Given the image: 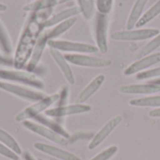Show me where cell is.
<instances>
[{"label":"cell","mask_w":160,"mask_h":160,"mask_svg":"<svg viewBox=\"0 0 160 160\" xmlns=\"http://www.w3.org/2000/svg\"><path fill=\"white\" fill-rule=\"evenodd\" d=\"M158 47H160V33L156 36L152 40H150L147 44H145L142 48H141L134 55V60H139L141 58H143L156 51Z\"/></svg>","instance_id":"cell-22"},{"label":"cell","mask_w":160,"mask_h":160,"mask_svg":"<svg viewBox=\"0 0 160 160\" xmlns=\"http://www.w3.org/2000/svg\"><path fill=\"white\" fill-rule=\"evenodd\" d=\"M79 7L86 19H91L94 12V0H78Z\"/></svg>","instance_id":"cell-27"},{"label":"cell","mask_w":160,"mask_h":160,"mask_svg":"<svg viewBox=\"0 0 160 160\" xmlns=\"http://www.w3.org/2000/svg\"><path fill=\"white\" fill-rule=\"evenodd\" d=\"M148 82L149 83H152V84H155V85H158V86H160V78L156 79V80H153V81H150Z\"/></svg>","instance_id":"cell-33"},{"label":"cell","mask_w":160,"mask_h":160,"mask_svg":"<svg viewBox=\"0 0 160 160\" xmlns=\"http://www.w3.org/2000/svg\"><path fill=\"white\" fill-rule=\"evenodd\" d=\"M59 98H60V95L58 94L46 96L44 98L38 101H36L34 104H32L31 106L27 107L22 112H21L18 115H16L15 120L17 122H24V121H28V119L35 118L41 112L47 110L51 105L55 103Z\"/></svg>","instance_id":"cell-3"},{"label":"cell","mask_w":160,"mask_h":160,"mask_svg":"<svg viewBox=\"0 0 160 160\" xmlns=\"http://www.w3.org/2000/svg\"><path fill=\"white\" fill-rule=\"evenodd\" d=\"M0 89L8 92L19 98H22L23 100L27 101H38L42 98H44L46 96L44 93L38 92V91H33L29 90L27 88H24L22 86L17 85V84H12L9 82H5L0 81Z\"/></svg>","instance_id":"cell-5"},{"label":"cell","mask_w":160,"mask_h":160,"mask_svg":"<svg viewBox=\"0 0 160 160\" xmlns=\"http://www.w3.org/2000/svg\"><path fill=\"white\" fill-rule=\"evenodd\" d=\"M117 151H118V147L113 145V146H111L108 149L104 150L100 154L97 155L95 158H93L90 160H109L117 153Z\"/></svg>","instance_id":"cell-28"},{"label":"cell","mask_w":160,"mask_h":160,"mask_svg":"<svg viewBox=\"0 0 160 160\" xmlns=\"http://www.w3.org/2000/svg\"><path fill=\"white\" fill-rule=\"evenodd\" d=\"M159 18H160V15H159Z\"/></svg>","instance_id":"cell-35"},{"label":"cell","mask_w":160,"mask_h":160,"mask_svg":"<svg viewBox=\"0 0 160 160\" xmlns=\"http://www.w3.org/2000/svg\"><path fill=\"white\" fill-rule=\"evenodd\" d=\"M107 24L108 23H107L106 15L99 14L97 20L96 33H97V41H98V50H100V52L103 53H106L108 52V45H107V39H106Z\"/></svg>","instance_id":"cell-15"},{"label":"cell","mask_w":160,"mask_h":160,"mask_svg":"<svg viewBox=\"0 0 160 160\" xmlns=\"http://www.w3.org/2000/svg\"><path fill=\"white\" fill-rule=\"evenodd\" d=\"M77 22V18L76 17H72L69 18L62 22H60L59 24H57L50 33H47V38H48V41L49 40H53L54 38L60 37L61 35H63L66 31H68L70 27H72L74 25V23Z\"/></svg>","instance_id":"cell-21"},{"label":"cell","mask_w":160,"mask_h":160,"mask_svg":"<svg viewBox=\"0 0 160 160\" xmlns=\"http://www.w3.org/2000/svg\"><path fill=\"white\" fill-rule=\"evenodd\" d=\"M0 155L11 160H19L18 155H16L13 151H11L8 147H7L1 142H0Z\"/></svg>","instance_id":"cell-30"},{"label":"cell","mask_w":160,"mask_h":160,"mask_svg":"<svg viewBox=\"0 0 160 160\" xmlns=\"http://www.w3.org/2000/svg\"><path fill=\"white\" fill-rule=\"evenodd\" d=\"M160 15V0H158L154 6H152L140 19V21L137 22L136 26L137 27H142L151 22L153 19H155L157 16Z\"/></svg>","instance_id":"cell-24"},{"label":"cell","mask_w":160,"mask_h":160,"mask_svg":"<svg viewBox=\"0 0 160 160\" xmlns=\"http://www.w3.org/2000/svg\"><path fill=\"white\" fill-rule=\"evenodd\" d=\"M65 58L68 62L80 66V67H87V68H106L112 65V60L105 58H98L84 54H66Z\"/></svg>","instance_id":"cell-8"},{"label":"cell","mask_w":160,"mask_h":160,"mask_svg":"<svg viewBox=\"0 0 160 160\" xmlns=\"http://www.w3.org/2000/svg\"><path fill=\"white\" fill-rule=\"evenodd\" d=\"M148 0H136L127 22V30H132L136 26L137 22L142 17V12Z\"/></svg>","instance_id":"cell-19"},{"label":"cell","mask_w":160,"mask_h":160,"mask_svg":"<svg viewBox=\"0 0 160 160\" xmlns=\"http://www.w3.org/2000/svg\"><path fill=\"white\" fill-rule=\"evenodd\" d=\"M0 142L7 147H8L11 151H13L16 155H22V149L19 146L16 140L7 131L1 128H0Z\"/></svg>","instance_id":"cell-23"},{"label":"cell","mask_w":160,"mask_h":160,"mask_svg":"<svg viewBox=\"0 0 160 160\" xmlns=\"http://www.w3.org/2000/svg\"><path fill=\"white\" fill-rule=\"evenodd\" d=\"M123 118L121 116H115L113 118H112L110 121H108L104 127L94 136L93 140L91 141V142L89 143V150H93L95 148H97L99 144H101L105 139L113 131V129L122 122Z\"/></svg>","instance_id":"cell-10"},{"label":"cell","mask_w":160,"mask_h":160,"mask_svg":"<svg viewBox=\"0 0 160 160\" xmlns=\"http://www.w3.org/2000/svg\"><path fill=\"white\" fill-rule=\"evenodd\" d=\"M23 158L25 160H37L30 153H28V152H25L23 154Z\"/></svg>","instance_id":"cell-32"},{"label":"cell","mask_w":160,"mask_h":160,"mask_svg":"<svg viewBox=\"0 0 160 160\" xmlns=\"http://www.w3.org/2000/svg\"><path fill=\"white\" fill-rule=\"evenodd\" d=\"M156 77H160V67L156 68L154 69H150V70H146V71L138 73V75L136 76V79L137 80H147V79L156 78Z\"/></svg>","instance_id":"cell-29"},{"label":"cell","mask_w":160,"mask_h":160,"mask_svg":"<svg viewBox=\"0 0 160 160\" xmlns=\"http://www.w3.org/2000/svg\"><path fill=\"white\" fill-rule=\"evenodd\" d=\"M35 149H37L38 151L44 153L46 155H49L51 157L56 158L58 159L61 160H82L80 158H78L77 156L67 152L65 150H62L60 148L49 145V144H45L42 142H36L34 144Z\"/></svg>","instance_id":"cell-12"},{"label":"cell","mask_w":160,"mask_h":160,"mask_svg":"<svg viewBox=\"0 0 160 160\" xmlns=\"http://www.w3.org/2000/svg\"><path fill=\"white\" fill-rule=\"evenodd\" d=\"M7 6L6 5H4V4H2V3H0V11H6L7 10Z\"/></svg>","instance_id":"cell-34"},{"label":"cell","mask_w":160,"mask_h":160,"mask_svg":"<svg viewBox=\"0 0 160 160\" xmlns=\"http://www.w3.org/2000/svg\"><path fill=\"white\" fill-rule=\"evenodd\" d=\"M129 105L134 107H158L160 108V96L136 98L129 101Z\"/></svg>","instance_id":"cell-25"},{"label":"cell","mask_w":160,"mask_h":160,"mask_svg":"<svg viewBox=\"0 0 160 160\" xmlns=\"http://www.w3.org/2000/svg\"><path fill=\"white\" fill-rule=\"evenodd\" d=\"M119 91L123 94H144L150 95L160 92V86L146 83V84H130L123 85L119 88Z\"/></svg>","instance_id":"cell-18"},{"label":"cell","mask_w":160,"mask_h":160,"mask_svg":"<svg viewBox=\"0 0 160 160\" xmlns=\"http://www.w3.org/2000/svg\"><path fill=\"white\" fill-rule=\"evenodd\" d=\"M50 53L52 56L55 63L57 64V66L59 67V68L62 71L63 75L65 76L66 80L70 84H74L75 83V78H74L73 72H72V70L68 65V62L65 58V55H63L60 52V51L52 49V48H50Z\"/></svg>","instance_id":"cell-13"},{"label":"cell","mask_w":160,"mask_h":160,"mask_svg":"<svg viewBox=\"0 0 160 160\" xmlns=\"http://www.w3.org/2000/svg\"><path fill=\"white\" fill-rule=\"evenodd\" d=\"M79 13H82V9L80 7H73V8L64 9V10L58 12L57 14L53 15L52 17L47 19L42 23V28H48V27H52L53 25L59 24L60 22H62L69 18L75 17Z\"/></svg>","instance_id":"cell-14"},{"label":"cell","mask_w":160,"mask_h":160,"mask_svg":"<svg viewBox=\"0 0 160 160\" xmlns=\"http://www.w3.org/2000/svg\"><path fill=\"white\" fill-rule=\"evenodd\" d=\"M160 33L158 29L156 28H144L138 30H124L112 33L111 38L114 40H124V41H136V40H145L148 38H155Z\"/></svg>","instance_id":"cell-4"},{"label":"cell","mask_w":160,"mask_h":160,"mask_svg":"<svg viewBox=\"0 0 160 160\" xmlns=\"http://www.w3.org/2000/svg\"><path fill=\"white\" fill-rule=\"evenodd\" d=\"M35 119H36L38 123H41V124H43L44 126H47V127L51 128L52 130L57 132L58 134H60V135L63 136L64 138H66V139H68V138H69V135H68V133H67L59 125H57V124H55V123H52V122H50V121L47 120L46 118H43L42 116H39V115L36 116Z\"/></svg>","instance_id":"cell-26"},{"label":"cell","mask_w":160,"mask_h":160,"mask_svg":"<svg viewBox=\"0 0 160 160\" xmlns=\"http://www.w3.org/2000/svg\"><path fill=\"white\" fill-rule=\"evenodd\" d=\"M50 48L63 51V52H98V48L95 45L68 41V40H49L48 43Z\"/></svg>","instance_id":"cell-6"},{"label":"cell","mask_w":160,"mask_h":160,"mask_svg":"<svg viewBox=\"0 0 160 160\" xmlns=\"http://www.w3.org/2000/svg\"><path fill=\"white\" fill-rule=\"evenodd\" d=\"M149 116L150 117H156V118H160V108L153 110L149 112Z\"/></svg>","instance_id":"cell-31"},{"label":"cell","mask_w":160,"mask_h":160,"mask_svg":"<svg viewBox=\"0 0 160 160\" xmlns=\"http://www.w3.org/2000/svg\"><path fill=\"white\" fill-rule=\"evenodd\" d=\"M0 80L11 81L38 89L44 88V83L42 82V81L39 80L35 74L31 72L16 70H0Z\"/></svg>","instance_id":"cell-2"},{"label":"cell","mask_w":160,"mask_h":160,"mask_svg":"<svg viewBox=\"0 0 160 160\" xmlns=\"http://www.w3.org/2000/svg\"><path fill=\"white\" fill-rule=\"evenodd\" d=\"M71 0H37L32 3L25 5L22 9L24 11H38L42 9H46L49 8H52L64 3H67Z\"/></svg>","instance_id":"cell-20"},{"label":"cell","mask_w":160,"mask_h":160,"mask_svg":"<svg viewBox=\"0 0 160 160\" xmlns=\"http://www.w3.org/2000/svg\"><path fill=\"white\" fill-rule=\"evenodd\" d=\"M42 26H38V24L31 22L30 25L27 26L25 29L20 42L18 45V49L16 52V61H15V67L17 68H21L24 63L27 61L28 56L30 55L32 49L35 47L36 42L38 40V33L40 31Z\"/></svg>","instance_id":"cell-1"},{"label":"cell","mask_w":160,"mask_h":160,"mask_svg":"<svg viewBox=\"0 0 160 160\" xmlns=\"http://www.w3.org/2000/svg\"><path fill=\"white\" fill-rule=\"evenodd\" d=\"M47 43H48L47 33H42L40 36H38V38L36 42L35 47H34V51H33L30 62H29L28 67H27L28 72H32L35 69V68L37 67V65H38L41 55H42L43 50H44L45 46L47 45Z\"/></svg>","instance_id":"cell-17"},{"label":"cell","mask_w":160,"mask_h":160,"mask_svg":"<svg viewBox=\"0 0 160 160\" xmlns=\"http://www.w3.org/2000/svg\"><path fill=\"white\" fill-rule=\"evenodd\" d=\"M158 63H160V52L153 53V54H149L143 58H141V59L135 61L133 64H131L129 67H128L125 69L124 74L126 76H130V75L138 73L142 70H144Z\"/></svg>","instance_id":"cell-11"},{"label":"cell","mask_w":160,"mask_h":160,"mask_svg":"<svg viewBox=\"0 0 160 160\" xmlns=\"http://www.w3.org/2000/svg\"><path fill=\"white\" fill-rule=\"evenodd\" d=\"M105 81V76L100 74L98 76H97L78 96L76 102L79 104H83L86 100H88L103 84Z\"/></svg>","instance_id":"cell-16"},{"label":"cell","mask_w":160,"mask_h":160,"mask_svg":"<svg viewBox=\"0 0 160 160\" xmlns=\"http://www.w3.org/2000/svg\"><path fill=\"white\" fill-rule=\"evenodd\" d=\"M22 126L30 130L31 132L37 134V135H39L52 142H55L57 144H60V145H68V142L66 138H64L63 136H61L60 134H58L57 132L52 130L51 128H48L47 127L45 126H42V125H39V124H37V123H34V122H31V121H24L22 122Z\"/></svg>","instance_id":"cell-7"},{"label":"cell","mask_w":160,"mask_h":160,"mask_svg":"<svg viewBox=\"0 0 160 160\" xmlns=\"http://www.w3.org/2000/svg\"><path fill=\"white\" fill-rule=\"evenodd\" d=\"M92 110L91 106L89 105H83V104H73L68 106H61L58 108L47 110L45 114L49 117H63V116H68V115H74V114H80L88 112Z\"/></svg>","instance_id":"cell-9"}]
</instances>
